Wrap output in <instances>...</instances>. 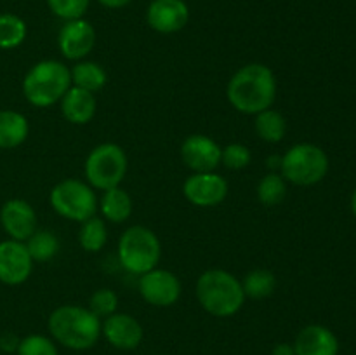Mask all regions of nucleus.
I'll list each match as a JSON object with an SVG mask.
<instances>
[{"label":"nucleus","instance_id":"f257e3e1","mask_svg":"<svg viewBox=\"0 0 356 355\" xmlns=\"http://www.w3.org/2000/svg\"><path fill=\"white\" fill-rule=\"evenodd\" d=\"M226 97L240 113H261L273 106L277 100V77L270 66L249 63L233 73L226 87Z\"/></svg>","mask_w":356,"mask_h":355},{"label":"nucleus","instance_id":"f03ea898","mask_svg":"<svg viewBox=\"0 0 356 355\" xmlns=\"http://www.w3.org/2000/svg\"><path fill=\"white\" fill-rule=\"evenodd\" d=\"M52 340L75 352L92 348L101 336V319L87 306L63 305L49 315Z\"/></svg>","mask_w":356,"mask_h":355},{"label":"nucleus","instance_id":"7ed1b4c3","mask_svg":"<svg viewBox=\"0 0 356 355\" xmlns=\"http://www.w3.org/2000/svg\"><path fill=\"white\" fill-rule=\"evenodd\" d=\"M195 292L202 308L219 319L233 317L242 310L245 303L242 282L228 270L221 268L205 270L198 277Z\"/></svg>","mask_w":356,"mask_h":355},{"label":"nucleus","instance_id":"20e7f679","mask_svg":"<svg viewBox=\"0 0 356 355\" xmlns=\"http://www.w3.org/2000/svg\"><path fill=\"white\" fill-rule=\"evenodd\" d=\"M72 87L70 68L56 59L38 61L28 70L23 80V94L30 104L49 108L59 103L66 90Z\"/></svg>","mask_w":356,"mask_h":355},{"label":"nucleus","instance_id":"39448f33","mask_svg":"<svg viewBox=\"0 0 356 355\" xmlns=\"http://www.w3.org/2000/svg\"><path fill=\"white\" fill-rule=\"evenodd\" d=\"M118 263L132 275H143L159 267L162 244L148 226L134 225L122 233L117 249Z\"/></svg>","mask_w":356,"mask_h":355},{"label":"nucleus","instance_id":"423d86ee","mask_svg":"<svg viewBox=\"0 0 356 355\" xmlns=\"http://www.w3.org/2000/svg\"><path fill=\"white\" fill-rule=\"evenodd\" d=\"M329 155L313 143H298L282 155L280 174L296 187L320 183L329 173Z\"/></svg>","mask_w":356,"mask_h":355},{"label":"nucleus","instance_id":"0eeeda50","mask_svg":"<svg viewBox=\"0 0 356 355\" xmlns=\"http://www.w3.org/2000/svg\"><path fill=\"white\" fill-rule=\"evenodd\" d=\"M129 160L124 148L117 143H101L96 148L90 150L86 159L87 183L96 190H110L120 187L127 174Z\"/></svg>","mask_w":356,"mask_h":355},{"label":"nucleus","instance_id":"6e6552de","mask_svg":"<svg viewBox=\"0 0 356 355\" xmlns=\"http://www.w3.org/2000/svg\"><path fill=\"white\" fill-rule=\"evenodd\" d=\"M49 202L61 218L76 223H83L96 216L99 207L94 188L76 178L59 181L51 190Z\"/></svg>","mask_w":356,"mask_h":355},{"label":"nucleus","instance_id":"1a4fd4ad","mask_svg":"<svg viewBox=\"0 0 356 355\" xmlns=\"http://www.w3.org/2000/svg\"><path fill=\"white\" fill-rule=\"evenodd\" d=\"M138 289L141 298L148 305L160 306V308L176 305L183 292L179 277L174 271L159 267L139 275Z\"/></svg>","mask_w":356,"mask_h":355},{"label":"nucleus","instance_id":"9d476101","mask_svg":"<svg viewBox=\"0 0 356 355\" xmlns=\"http://www.w3.org/2000/svg\"><path fill=\"white\" fill-rule=\"evenodd\" d=\"M228 181L214 173H193L183 183V194L197 207H216L228 195Z\"/></svg>","mask_w":356,"mask_h":355},{"label":"nucleus","instance_id":"9b49d317","mask_svg":"<svg viewBox=\"0 0 356 355\" xmlns=\"http://www.w3.org/2000/svg\"><path fill=\"white\" fill-rule=\"evenodd\" d=\"M96 45V30L89 21L70 19L61 26L58 35V47L70 61H82Z\"/></svg>","mask_w":356,"mask_h":355},{"label":"nucleus","instance_id":"f8f14e48","mask_svg":"<svg viewBox=\"0 0 356 355\" xmlns=\"http://www.w3.org/2000/svg\"><path fill=\"white\" fill-rule=\"evenodd\" d=\"M221 146L205 134H191L181 145V159L193 173H214L221 166Z\"/></svg>","mask_w":356,"mask_h":355},{"label":"nucleus","instance_id":"ddd939ff","mask_svg":"<svg viewBox=\"0 0 356 355\" xmlns=\"http://www.w3.org/2000/svg\"><path fill=\"white\" fill-rule=\"evenodd\" d=\"M33 270V260L24 242L3 240L0 242V282L7 285H19L28 281Z\"/></svg>","mask_w":356,"mask_h":355},{"label":"nucleus","instance_id":"4468645a","mask_svg":"<svg viewBox=\"0 0 356 355\" xmlns=\"http://www.w3.org/2000/svg\"><path fill=\"white\" fill-rule=\"evenodd\" d=\"M101 334L106 338L108 343L122 352L136 350L141 345L145 331L139 320L129 313H113L101 322Z\"/></svg>","mask_w":356,"mask_h":355},{"label":"nucleus","instance_id":"2eb2a0df","mask_svg":"<svg viewBox=\"0 0 356 355\" xmlns=\"http://www.w3.org/2000/svg\"><path fill=\"white\" fill-rule=\"evenodd\" d=\"M0 223L10 239L26 242L37 230V212L23 198H10L0 209Z\"/></svg>","mask_w":356,"mask_h":355},{"label":"nucleus","instance_id":"dca6fc26","mask_svg":"<svg viewBox=\"0 0 356 355\" xmlns=\"http://www.w3.org/2000/svg\"><path fill=\"white\" fill-rule=\"evenodd\" d=\"M190 19V9L184 0H153L146 10L149 28L163 35L181 31Z\"/></svg>","mask_w":356,"mask_h":355},{"label":"nucleus","instance_id":"f3484780","mask_svg":"<svg viewBox=\"0 0 356 355\" xmlns=\"http://www.w3.org/2000/svg\"><path fill=\"white\" fill-rule=\"evenodd\" d=\"M296 355H337L339 341L337 336L325 326L309 324L302 327L296 336Z\"/></svg>","mask_w":356,"mask_h":355},{"label":"nucleus","instance_id":"a211bd4d","mask_svg":"<svg viewBox=\"0 0 356 355\" xmlns=\"http://www.w3.org/2000/svg\"><path fill=\"white\" fill-rule=\"evenodd\" d=\"M61 113L68 122L75 125H86L94 118L97 110L96 96L89 90L72 86L61 97Z\"/></svg>","mask_w":356,"mask_h":355},{"label":"nucleus","instance_id":"6ab92c4d","mask_svg":"<svg viewBox=\"0 0 356 355\" xmlns=\"http://www.w3.org/2000/svg\"><path fill=\"white\" fill-rule=\"evenodd\" d=\"M30 132V124L23 113L0 110V148L13 150L23 145Z\"/></svg>","mask_w":356,"mask_h":355},{"label":"nucleus","instance_id":"aec40b11","mask_svg":"<svg viewBox=\"0 0 356 355\" xmlns=\"http://www.w3.org/2000/svg\"><path fill=\"white\" fill-rule=\"evenodd\" d=\"M99 209L103 218L110 223H124L132 214V198L124 188H110V190L103 191Z\"/></svg>","mask_w":356,"mask_h":355},{"label":"nucleus","instance_id":"412c9836","mask_svg":"<svg viewBox=\"0 0 356 355\" xmlns=\"http://www.w3.org/2000/svg\"><path fill=\"white\" fill-rule=\"evenodd\" d=\"M70 75H72V86L92 94L103 89L108 82L106 70L94 61H79L70 70Z\"/></svg>","mask_w":356,"mask_h":355},{"label":"nucleus","instance_id":"4be33fe9","mask_svg":"<svg viewBox=\"0 0 356 355\" xmlns=\"http://www.w3.org/2000/svg\"><path fill=\"white\" fill-rule=\"evenodd\" d=\"M254 129L256 134L266 143H280L287 134V120L280 111L268 108L256 115L254 120Z\"/></svg>","mask_w":356,"mask_h":355},{"label":"nucleus","instance_id":"5701e85b","mask_svg":"<svg viewBox=\"0 0 356 355\" xmlns=\"http://www.w3.org/2000/svg\"><path fill=\"white\" fill-rule=\"evenodd\" d=\"M24 246H26L33 263H47L59 253L61 244H59V239L54 232L37 228Z\"/></svg>","mask_w":356,"mask_h":355},{"label":"nucleus","instance_id":"b1692460","mask_svg":"<svg viewBox=\"0 0 356 355\" xmlns=\"http://www.w3.org/2000/svg\"><path fill=\"white\" fill-rule=\"evenodd\" d=\"M242 289L245 292V298L252 299H264L271 296L277 287V277L271 270L268 268H256L250 270L249 274L243 277Z\"/></svg>","mask_w":356,"mask_h":355},{"label":"nucleus","instance_id":"393cba45","mask_svg":"<svg viewBox=\"0 0 356 355\" xmlns=\"http://www.w3.org/2000/svg\"><path fill=\"white\" fill-rule=\"evenodd\" d=\"M79 242L83 251L87 253H99L108 242V228L106 221L97 216H92L87 221L80 223Z\"/></svg>","mask_w":356,"mask_h":355},{"label":"nucleus","instance_id":"a878e982","mask_svg":"<svg viewBox=\"0 0 356 355\" xmlns=\"http://www.w3.org/2000/svg\"><path fill=\"white\" fill-rule=\"evenodd\" d=\"M287 197V181L284 180L280 173H270L257 183V198L261 204L268 205H278L285 200Z\"/></svg>","mask_w":356,"mask_h":355},{"label":"nucleus","instance_id":"bb28decb","mask_svg":"<svg viewBox=\"0 0 356 355\" xmlns=\"http://www.w3.org/2000/svg\"><path fill=\"white\" fill-rule=\"evenodd\" d=\"M26 38V24L16 14H0V49H14Z\"/></svg>","mask_w":356,"mask_h":355},{"label":"nucleus","instance_id":"cd10ccee","mask_svg":"<svg viewBox=\"0 0 356 355\" xmlns=\"http://www.w3.org/2000/svg\"><path fill=\"white\" fill-rule=\"evenodd\" d=\"M87 308L97 315L99 319H106V317L117 313L118 308V296L117 292L111 291L108 287H101L97 291L92 292V296L89 298V306Z\"/></svg>","mask_w":356,"mask_h":355},{"label":"nucleus","instance_id":"c85d7f7f","mask_svg":"<svg viewBox=\"0 0 356 355\" xmlns=\"http://www.w3.org/2000/svg\"><path fill=\"white\" fill-rule=\"evenodd\" d=\"M17 355H59L58 348L52 338L44 334H30V336L19 340L16 348Z\"/></svg>","mask_w":356,"mask_h":355},{"label":"nucleus","instance_id":"c756f323","mask_svg":"<svg viewBox=\"0 0 356 355\" xmlns=\"http://www.w3.org/2000/svg\"><path fill=\"white\" fill-rule=\"evenodd\" d=\"M252 160V153L242 143H229L221 150V164L232 171L245 169Z\"/></svg>","mask_w":356,"mask_h":355},{"label":"nucleus","instance_id":"7c9ffc66","mask_svg":"<svg viewBox=\"0 0 356 355\" xmlns=\"http://www.w3.org/2000/svg\"><path fill=\"white\" fill-rule=\"evenodd\" d=\"M90 0H47L49 9L61 19H79L86 14Z\"/></svg>","mask_w":356,"mask_h":355},{"label":"nucleus","instance_id":"2f4dec72","mask_svg":"<svg viewBox=\"0 0 356 355\" xmlns=\"http://www.w3.org/2000/svg\"><path fill=\"white\" fill-rule=\"evenodd\" d=\"M271 355H296L294 345L291 343H278L277 347L273 348Z\"/></svg>","mask_w":356,"mask_h":355},{"label":"nucleus","instance_id":"473e14b6","mask_svg":"<svg viewBox=\"0 0 356 355\" xmlns=\"http://www.w3.org/2000/svg\"><path fill=\"white\" fill-rule=\"evenodd\" d=\"M97 2H99L101 6L108 7V9H120V7L127 6L131 0H97Z\"/></svg>","mask_w":356,"mask_h":355},{"label":"nucleus","instance_id":"72a5a7b5","mask_svg":"<svg viewBox=\"0 0 356 355\" xmlns=\"http://www.w3.org/2000/svg\"><path fill=\"white\" fill-rule=\"evenodd\" d=\"M280 164H282V157H270L268 159V167L271 169V173H275V171H280Z\"/></svg>","mask_w":356,"mask_h":355},{"label":"nucleus","instance_id":"f704fd0d","mask_svg":"<svg viewBox=\"0 0 356 355\" xmlns=\"http://www.w3.org/2000/svg\"><path fill=\"white\" fill-rule=\"evenodd\" d=\"M351 211H353V214L356 216V190L353 191V195H351Z\"/></svg>","mask_w":356,"mask_h":355}]
</instances>
